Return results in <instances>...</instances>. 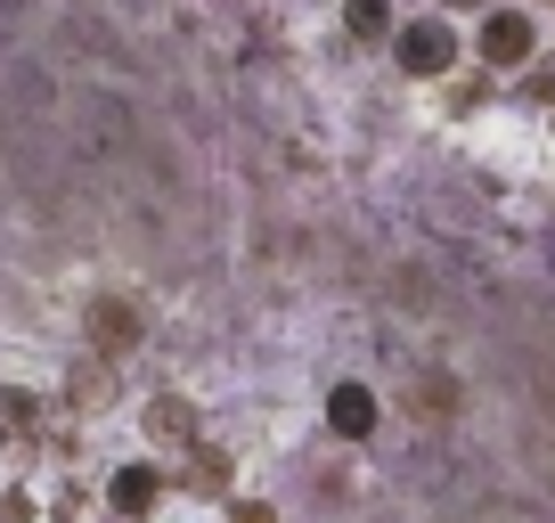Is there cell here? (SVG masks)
<instances>
[{
    "label": "cell",
    "instance_id": "obj_1",
    "mask_svg": "<svg viewBox=\"0 0 555 523\" xmlns=\"http://www.w3.org/2000/svg\"><path fill=\"white\" fill-rule=\"evenodd\" d=\"M539 50H547V25H539L531 9H515V0H499L490 17H474V66H482L499 90L515 82V74H531Z\"/></svg>",
    "mask_w": 555,
    "mask_h": 523
},
{
    "label": "cell",
    "instance_id": "obj_2",
    "mask_svg": "<svg viewBox=\"0 0 555 523\" xmlns=\"http://www.w3.org/2000/svg\"><path fill=\"white\" fill-rule=\"evenodd\" d=\"M457 58H466V41H457V25L450 17H400V34H392V66L409 74V82H450L457 74Z\"/></svg>",
    "mask_w": 555,
    "mask_h": 523
},
{
    "label": "cell",
    "instance_id": "obj_3",
    "mask_svg": "<svg viewBox=\"0 0 555 523\" xmlns=\"http://www.w3.org/2000/svg\"><path fill=\"white\" fill-rule=\"evenodd\" d=\"M147 344V319H139V303H122V295H99L90 303V360H131V352Z\"/></svg>",
    "mask_w": 555,
    "mask_h": 523
},
{
    "label": "cell",
    "instance_id": "obj_4",
    "mask_svg": "<svg viewBox=\"0 0 555 523\" xmlns=\"http://www.w3.org/2000/svg\"><path fill=\"white\" fill-rule=\"evenodd\" d=\"M376 425H384V393L376 384H360V377L327 384V434L335 442H376Z\"/></svg>",
    "mask_w": 555,
    "mask_h": 523
},
{
    "label": "cell",
    "instance_id": "obj_5",
    "mask_svg": "<svg viewBox=\"0 0 555 523\" xmlns=\"http://www.w3.org/2000/svg\"><path fill=\"white\" fill-rule=\"evenodd\" d=\"M139 425H147V442H156V450H180V458L205 442V418H196L189 393H147V418H139Z\"/></svg>",
    "mask_w": 555,
    "mask_h": 523
},
{
    "label": "cell",
    "instance_id": "obj_6",
    "mask_svg": "<svg viewBox=\"0 0 555 523\" xmlns=\"http://www.w3.org/2000/svg\"><path fill=\"white\" fill-rule=\"evenodd\" d=\"M164 474L156 467H115V483H106V507H115V523H139V515H156V499H164Z\"/></svg>",
    "mask_w": 555,
    "mask_h": 523
},
{
    "label": "cell",
    "instance_id": "obj_7",
    "mask_svg": "<svg viewBox=\"0 0 555 523\" xmlns=\"http://www.w3.org/2000/svg\"><path fill=\"white\" fill-rule=\"evenodd\" d=\"M344 34L360 41V50H392V34H400V0H344Z\"/></svg>",
    "mask_w": 555,
    "mask_h": 523
},
{
    "label": "cell",
    "instance_id": "obj_8",
    "mask_svg": "<svg viewBox=\"0 0 555 523\" xmlns=\"http://www.w3.org/2000/svg\"><path fill=\"white\" fill-rule=\"evenodd\" d=\"M180 490H189V499H221V507H229V450L196 442L189 467H180Z\"/></svg>",
    "mask_w": 555,
    "mask_h": 523
},
{
    "label": "cell",
    "instance_id": "obj_9",
    "mask_svg": "<svg viewBox=\"0 0 555 523\" xmlns=\"http://www.w3.org/2000/svg\"><path fill=\"white\" fill-rule=\"evenodd\" d=\"M66 401L82 409V418H99V409L115 401V368H106V360H82V368L66 377Z\"/></svg>",
    "mask_w": 555,
    "mask_h": 523
},
{
    "label": "cell",
    "instance_id": "obj_10",
    "mask_svg": "<svg viewBox=\"0 0 555 523\" xmlns=\"http://www.w3.org/2000/svg\"><path fill=\"white\" fill-rule=\"evenodd\" d=\"M490 90H499V82H490L482 66H474V74L457 66L450 82H441V106H450V115H482V106H490Z\"/></svg>",
    "mask_w": 555,
    "mask_h": 523
},
{
    "label": "cell",
    "instance_id": "obj_11",
    "mask_svg": "<svg viewBox=\"0 0 555 523\" xmlns=\"http://www.w3.org/2000/svg\"><path fill=\"white\" fill-rule=\"evenodd\" d=\"M506 99H515L522 115H547V123H555V66H531V74H515V82H506Z\"/></svg>",
    "mask_w": 555,
    "mask_h": 523
},
{
    "label": "cell",
    "instance_id": "obj_12",
    "mask_svg": "<svg viewBox=\"0 0 555 523\" xmlns=\"http://www.w3.org/2000/svg\"><path fill=\"white\" fill-rule=\"evenodd\" d=\"M221 523H278V507H270V499H229Z\"/></svg>",
    "mask_w": 555,
    "mask_h": 523
},
{
    "label": "cell",
    "instance_id": "obj_13",
    "mask_svg": "<svg viewBox=\"0 0 555 523\" xmlns=\"http://www.w3.org/2000/svg\"><path fill=\"white\" fill-rule=\"evenodd\" d=\"M490 9H499V0H434V17H450V25L457 17H490Z\"/></svg>",
    "mask_w": 555,
    "mask_h": 523
},
{
    "label": "cell",
    "instance_id": "obj_14",
    "mask_svg": "<svg viewBox=\"0 0 555 523\" xmlns=\"http://www.w3.org/2000/svg\"><path fill=\"white\" fill-rule=\"evenodd\" d=\"M0 523H34V499H25V490H9V499H0Z\"/></svg>",
    "mask_w": 555,
    "mask_h": 523
},
{
    "label": "cell",
    "instance_id": "obj_15",
    "mask_svg": "<svg viewBox=\"0 0 555 523\" xmlns=\"http://www.w3.org/2000/svg\"><path fill=\"white\" fill-rule=\"evenodd\" d=\"M515 9H531V17H539V9H555V0H515Z\"/></svg>",
    "mask_w": 555,
    "mask_h": 523
},
{
    "label": "cell",
    "instance_id": "obj_16",
    "mask_svg": "<svg viewBox=\"0 0 555 523\" xmlns=\"http://www.w3.org/2000/svg\"><path fill=\"white\" fill-rule=\"evenodd\" d=\"M547 50H555V25H547Z\"/></svg>",
    "mask_w": 555,
    "mask_h": 523
},
{
    "label": "cell",
    "instance_id": "obj_17",
    "mask_svg": "<svg viewBox=\"0 0 555 523\" xmlns=\"http://www.w3.org/2000/svg\"><path fill=\"white\" fill-rule=\"evenodd\" d=\"M547 140H555V123H547Z\"/></svg>",
    "mask_w": 555,
    "mask_h": 523
}]
</instances>
